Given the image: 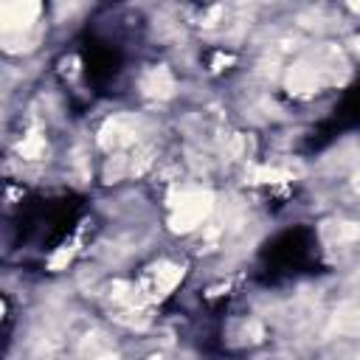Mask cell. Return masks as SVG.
<instances>
[{
    "label": "cell",
    "mask_w": 360,
    "mask_h": 360,
    "mask_svg": "<svg viewBox=\"0 0 360 360\" xmlns=\"http://www.w3.org/2000/svg\"><path fill=\"white\" fill-rule=\"evenodd\" d=\"M211 211V194L208 191H188L180 194V200L174 202V214H172V228L177 231H194Z\"/></svg>",
    "instance_id": "1"
},
{
    "label": "cell",
    "mask_w": 360,
    "mask_h": 360,
    "mask_svg": "<svg viewBox=\"0 0 360 360\" xmlns=\"http://www.w3.org/2000/svg\"><path fill=\"white\" fill-rule=\"evenodd\" d=\"M17 152H20L25 160H37V158H42V152H45V138H42L39 132H28V135H22Z\"/></svg>",
    "instance_id": "2"
}]
</instances>
